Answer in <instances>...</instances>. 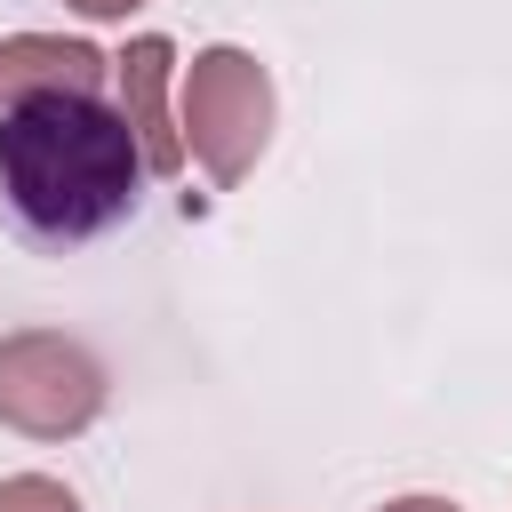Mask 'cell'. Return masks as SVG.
Wrapping results in <instances>:
<instances>
[{
	"label": "cell",
	"instance_id": "5",
	"mask_svg": "<svg viewBox=\"0 0 512 512\" xmlns=\"http://www.w3.org/2000/svg\"><path fill=\"white\" fill-rule=\"evenodd\" d=\"M112 72V56L96 40H64V32H8L0 40V120L40 104V96H96Z\"/></svg>",
	"mask_w": 512,
	"mask_h": 512
},
{
	"label": "cell",
	"instance_id": "4",
	"mask_svg": "<svg viewBox=\"0 0 512 512\" xmlns=\"http://www.w3.org/2000/svg\"><path fill=\"white\" fill-rule=\"evenodd\" d=\"M112 72H120V120H128V136H136L144 168H152V176H176V168H184V136H176V112H168L176 40L136 32V40L112 56Z\"/></svg>",
	"mask_w": 512,
	"mask_h": 512
},
{
	"label": "cell",
	"instance_id": "3",
	"mask_svg": "<svg viewBox=\"0 0 512 512\" xmlns=\"http://www.w3.org/2000/svg\"><path fill=\"white\" fill-rule=\"evenodd\" d=\"M104 416V360L64 328L0 336V424L24 440H72Z\"/></svg>",
	"mask_w": 512,
	"mask_h": 512
},
{
	"label": "cell",
	"instance_id": "6",
	"mask_svg": "<svg viewBox=\"0 0 512 512\" xmlns=\"http://www.w3.org/2000/svg\"><path fill=\"white\" fill-rule=\"evenodd\" d=\"M0 512H80V496L48 472H8L0 480Z\"/></svg>",
	"mask_w": 512,
	"mask_h": 512
},
{
	"label": "cell",
	"instance_id": "2",
	"mask_svg": "<svg viewBox=\"0 0 512 512\" xmlns=\"http://www.w3.org/2000/svg\"><path fill=\"white\" fill-rule=\"evenodd\" d=\"M176 136L192 144V160H200L216 184H240V176L264 160V144H272V72H264L248 48H232V40L200 48V56L184 64Z\"/></svg>",
	"mask_w": 512,
	"mask_h": 512
},
{
	"label": "cell",
	"instance_id": "7",
	"mask_svg": "<svg viewBox=\"0 0 512 512\" xmlns=\"http://www.w3.org/2000/svg\"><path fill=\"white\" fill-rule=\"evenodd\" d=\"M64 8H80L88 24H120V16H136L144 0H64Z\"/></svg>",
	"mask_w": 512,
	"mask_h": 512
},
{
	"label": "cell",
	"instance_id": "1",
	"mask_svg": "<svg viewBox=\"0 0 512 512\" xmlns=\"http://www.w3.org/2000/svg\"><path fill=\"white\" fill-rule=\"evenodd\" d=\"M144 152L96 96H40L0 120V200L40 240H96L136 208Z\"/></svg>",
	"mask_w": 512,
	"mask_h": 512
},
{
	"label": "cell",
	"instance_id": "8",
	"mask_svg": "<svg viewBox=\"0 0 512 512\" xmlns=\"http://www.w3.org/2000/svg\"><path fill=\"white\" fill-rule=\"evenodd\" d=\"M384 512H464V504H448V496H392Z\"/></svg>",
	"mask_w": 512,
	"mask_h": 512
}]
</instances>
